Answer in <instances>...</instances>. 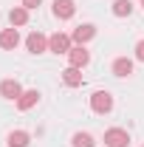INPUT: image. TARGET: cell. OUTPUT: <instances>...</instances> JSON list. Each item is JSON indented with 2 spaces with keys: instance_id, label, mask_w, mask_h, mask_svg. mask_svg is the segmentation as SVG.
<instances>
[{
  "instance_id": "5",
  "label": "cell",
  "mask_w": 144,
  "mask_h": 147,
  "mask_svg": "<svg viewBox=\"0 0 144 147\" xmlns=\"http://www.w3.org/2000/svg\"><path fill=\"white\" fill-rule=\"evenodd\" d=\"M68 62H71L73 68H85L90 62V51L85 48V45H73L71 51H68Z\"/></svg>"
},
{
  "instance_id": "20",
  "label": "cell",
  "mask_w": 144,
  "mask_h": 147,
  "mask_svg": "<svg viewBox=\"0 0 144 147\" xmlns=\"http://www.w3.org/2000/svg\"><path fill=\"white\" fill-rule=\"evenodd\" d=\"M141 147H144V144H141Z\"/></svg>"
},
{
  "instance_id": "2",
  "label": "cell",
  "mask_w": 144,
  "mask_h": 147,
  "mask_svg": "<svg viewBox=\"0 0 144 147\" xmlns=\"http://www.w3.org/2000/svg\"><path fill=\"white\" fill-rule=\"evenodd\" d=\"M105 147H130V136L122 127H110L105 130Z\"/></svg>"
},
{
  "instance_id": "19",
  "label": "cell",
  "mask_w": 144,
  "mask_h": 147,
  "mask_svg": "<svg viewBox=\"0 0 144 147\" xmlns=\"http://www.w3.org/2000/svg\"><path fill=\"white\" fill-rule=\"evenodd\" d=\"M141 6H144V0H141Z\"/></svg>"
},
{
  "instance_id": "11",
  "label": "cell",
  "mask_w": 144,
  "mask_h": 147,
  "mask_svg": "<svg viewBox=\"0 0 144 147\" xmlns=\"http://www.w3.org/2000/svg\"><path fill=\"white\" fill-rule=\"evenodd\" d=\"M40 102V93L37 91H23V96L17 99V110H31Z\"/></svg>"
},
{
  "instance_id": "1",
  "label": "cell",
  "mask_w": 144,
  "mask_h": 147,
  "mask_svg": "<svg viewBox=\"0 0 144 147\" xmlns=\"http://www.w3.org/2000/svg\"><path fill=\"white\" fill-rule=\"evenodd\" d=\"M90 108H93V113H110L113 110V96L108 91L90 93Z\"/></svg>"
},
{
  "instance_id": "8",
  "label": "cell",
  "mask_w": 144,
  "mask_h": 147,
  "mask_svg": "<svg viewBox=\"0 0 144 147\" xmlns=\"http://www.w3.org/2000/svg\"><path fill=\"white\" fill-rule=\"evenodd\" d=\"M17 45H20V34H17V28H14V26L0 31V48H6V51H14Z\"/></svg>"
},
{
  "instance_id": "15",
  "label": "cell",
  "mask_w": 144,
  "mask_h": 147,
  "mask_svg": "<svg viewBox=\"0 0 144 147\" xmlns=\"http://www.w3.org/2000/svg\"><path fill=\"white\" fill-rule=\"evenodd\" d=\"M113 14H116V17H130V14H133V3H130V0H116V3H113Z\"/></svg>"
},
{
  "instance_id": "3",
  "label": "cell",
  "mask_w": 144,
  "mask_h": 147,
  "mask_svg": "<svg viewBox=\"0 0 144 147\" xmlns=\"http://www.w3.org/2000/svg\"><path fill=\"white\" fill-rule=\"evenodd\" d=\"M73 40L68 34H62V31H57V34L48 37V51H54V54H68L73 45H71Z\"/></svg>"
},
{
  "instance_id": "7",
  "label": "cell",
  "mask_w": 144,
  "mask_h": 147,
  "mask_svg": "<svg viewBox=\"0 0 144 147\" xmlns=\"http://www.w3.org/2000/svg\"><path fill=\"white\" fill-rule=\"evenodd\" d=\"M0 96H3V99H14V102H17L20 96H23L20 82H17V79H3V82H0Z\"/></svg>"
},
{
  "instance_id": "14",
  "label": "cell",
  "mask_w": 144,
  "mask_h": 147,
  "mask_svg": "<svg viewBox=\"0 0 144 147\" xmlns=\"http://www.w3.org/2000/svg\"><path fill=\"white\" fill-rule=\"evenodd\" d=\"M31 144V136L26 133V130H14V133H9V147H28Z\"/></svg>"
},
{
  "instance_id": "10",
  "label": "cell",
  "mask_w": 144,
  "mask_h": 147,
  "mask_svg": "<svg viewBox=\"0 0 144 147\" xmlns=\"http://www.w3.org/2000/svg\"><path fill=\"white\" fill-rule=\"evenodd\" d=\"M62 82H65L68 88H79V85H82V68H73V65H68V68L62 71Z\"/></svg>"
},
{
  "instance_id": "13",
  "label": "cell",
  "mask_w": 144,
  "mask_h": 147,
  "mask_svg": "<svg viewBox=\"0 0 144 147\" xmlns=\"http://www.w3.org/2000/svg\"><path fill=\"white\" fill-rule=\"evenodd\" d=\"M113 74H116V76H130V74H133V59H127V57L113 59Z\"/></svg>"
},
{
  "instance_id": "9",
  "label": "cell",
  "mask_w": 144,
  "mask_h": 147,
  "mask_svg": "<svg viewBox=\"0 0 144 147\" xmlns=\"http://www.w3.org/2000/svg\"><path fill=\"white\" fill-rule=\"evenodd\" d=\"M73 11H76L73 0H54V17H59V20H71Z\"/></svg>"
},
{
  "instance_id": "4",
  "label": "cell",
  "mask_w": 144,
  "mask_h": 147,
  "mask_svg": "<svg viewBox=\"0 0 144 147\" xmlns=\"http://www.w3.org/2000/svg\"><path fill=\"white\" fill-rule=\"evenodd\" d=\"M26 48H28L31 54H42V51H48V37L40 34V31H31V34L26 37Z\"/></svg>"
},
{
  "instance_id": "16",
  "label": "cell",
  "mask_w": 144,
  "mask_h": 147,
  "mask_svg": "<svg viewBox=\"0 0 144 147\" xmlns=\"http://www.w3.org/2000/svg\"><path fill=\"white\" fill-rule=\"evenodd\" d=\"M96 142H93V136L90 133H73L71 139V147H93Z\"/></svg>"
},
{
  "instance_id": "17",
  "label": "cell",
  "mask_w": 144,
  "mask_h": 147,
  "mask_svg": "<svg viewBox=\"0 0 144 147\" xmlns=\"http://www.w3.org/2000/svg\"><path fill=\"white\" fill-rule=\"evenodd\" d=\"M136 59H139V62H144V40H139V42H136Z\"/></svg>"
},
{
  "instance_id": "12",
  "label": "cell",
  "mask_w": 144,
  "mask_h": 147,
  "mask_svg": "<svg viewBox=\"0 0 144 147\" xmlns=\"http://www.w3.org/2000/svg\"><path fill=\"white\" fill-rule=\"evenodd\" d=\"M9 23H11V26H26V23H28V9H26V6H14V9L9 11Z\"/></svg>"
},
{
  "instance_id": "18",
  "label": "cell",
  "mask_w": 144,
  "mask_h": 147,
  "mask_svg": "<svg viewBox=\"0 0 144 147\" xmlns=\"http://www.w3.org/2000/svg\"><path fill=\"white\" fill-rule=\"evenodd\" d=\"M40 3H42V0H23V6H26V9H37Z\"/></svg>"
},
{
  "instance_id": "6",
  "label": "cell",
  "mask_w": 144,
  "mask_h": 147,
  "mask_svg": "<svg viewBox=\"0 0 144 147\" xmlns=\"http://www.w3.org/2000/svg\"><path fill=\"white\" fill-rule=\"evenodd\" d=\"M96 37V26H90V23H82V26H76L73 28V34H71V40L76 42V45H85L88 40H93Z\"/></svg>"
}]
</instances>
